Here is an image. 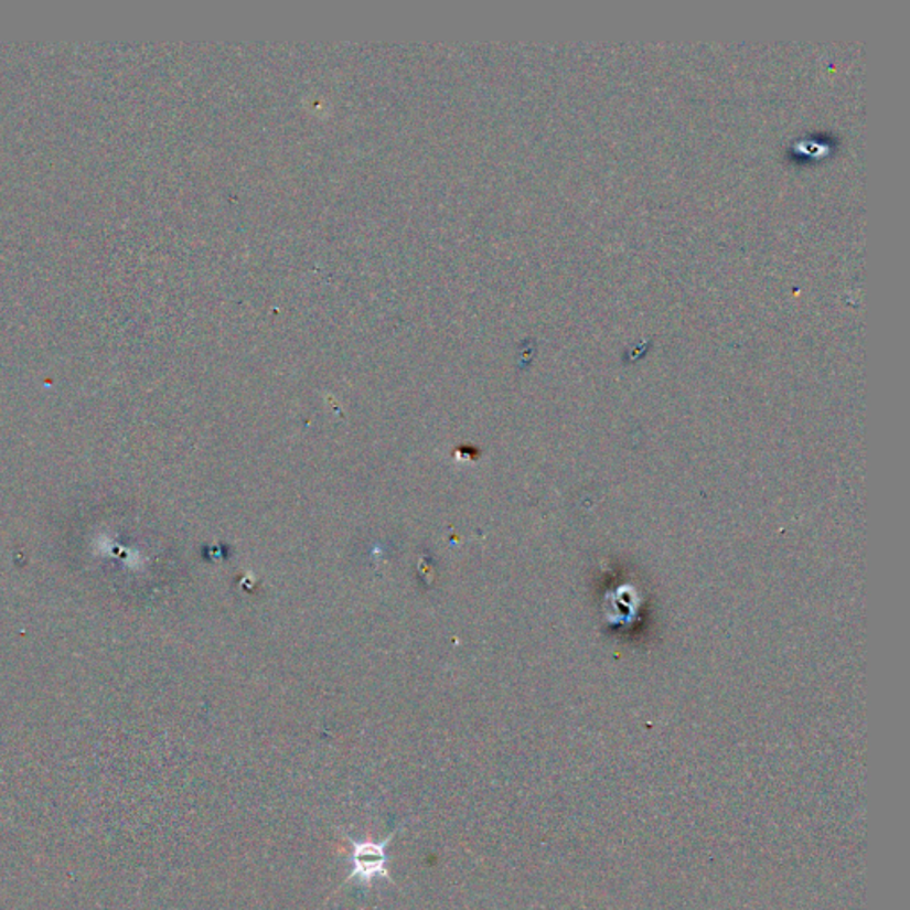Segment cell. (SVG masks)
Returning a JSON list of instances; mask_svg holds the SVG:
<instances>
[{"mask_svg": "<svg viewBox=\"0 0 910 910\" xmlns=\"http://www.w3.org/2000/svg\"><path fill=\"white\" fill-rule=\"evenodd\" d=\"M398 831V828H397ZM388 834L386 839H383L381 843L375 842H356V839H351L349 837V843L353 845V863L354 868L351 874H349L347 880L345 882H351L354 878L360 880L362 886H371L374 882V878L377 877H385L386 880H392L389 877L388 869H386V865H388V854H386V846L389 845V842L394 839L395 834Z\"/></svg>", "mask_w": 910, "mask_h": 910, "instance_id": "6da1fadb", "label": "cell"}]
</instances>
